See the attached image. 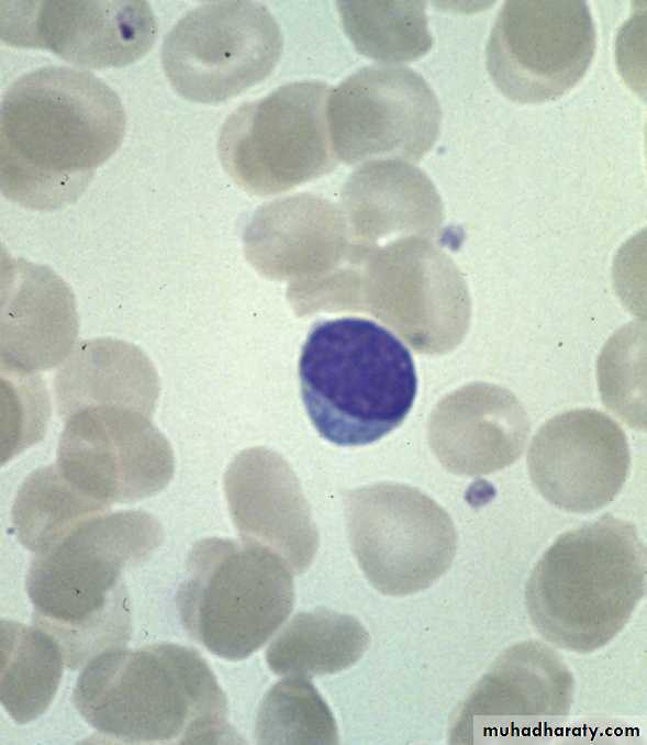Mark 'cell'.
<instances>
[{
  "label": "cell",
  "mask_w": 647,
  "mask_h": 745,
  "mask_svg": "<svg viewBox=\"0 0 647 745\" xmlns=\"http://www.w3.org/2000/svg\"><path fill=\"white\" fill-rule=\"evenodd\" d=\"M125 124L118 94L89 71L47 66L21 76L1 102L3 196L37 211L74 203L119 148Z\"/></svg>",
  "instance_id": "cell-1"
},
{
  "label": "cell",
  "mask_w": 647,
  "mask_h": 745,
  "mask_svg": "<svg viewBox=\"0 0 647 745\" xmlns=\"http://www.w3.org/2000/svg\"><path fill=\"white\" fill-rule=\"evenodd\" d=\"M164 532L142 510L107 512L34 554L25 577L33 624L59 645L75 670L131 638L130 598L123 571L147 560Z\"/></svg>",
  "instance_id": "cell-2"
},
{
  "label": "cell",
  "mask_w": 647,
  "mask_h": 745,
  "mask_svg": "<svg viewBox=\"0 0 647 745\" xmlns=\"http://www.w3.org/2000/svg\"><path fill=\"white\" fill-rule=\"evenodd\" d=\"M71 702L99 734L121 743L239 741L216 677L189 646L156 643L103 651L85 665Z\"/></svg>",
  "instance_id": "cell-3"
},
{
  "label": "cell",
  "mask_w": 647,
  "mask_h": 745,
  "mask_svg": "<svg viewBox=\"0 0 647 745\" xmlns=\"http://www.w3.org/2000/svg\"><path fill=\"white\" fill-rule=\"evenodd\" d=\"M646 593V546L636 526L605 514L561 534L525 586L529 620L556 647L592 653L627 624Z\"/></svg>",
  "instance_id": "cell-4"
},
{
  "label": "cell",
  "mask_w": 647,
  "mask_h": 745,
  "mask_svg": "<svg viewBox=\"0 0 647 745\" xmlns=\"http://www.w3.org/2000/svg\"><path fill=\"white\" fill-rule=\"evenodd\" d=\"M299 377L313 425L341 446L370 444L398 427L417 390L406 346L388 329L358 316L312 326L302 346Z\"/></svg>",
  "instance_id": "cell-5"
},
{
  "label": "cell",
  "mask_w": 647,
  "mask_h": 745,
  "mask_svg": "<svg viewBox=\"0 0 647 745\" xmlns=\"http://www.w3.org/2000/svg\"><path fill=\"white\" fill-rule=\"evenodd\" d=\"M288 564L246 541L209 537L189 552L176 596L181 623L212 654L241 660L257 652L293 608Z\"/></svg>",
  "instance_id": "cell-6"
},
{
  "label": "cell",
  "mask_w": 647,
  "mask_h": 745,
  "mask_svg": "<svg viewBox=\"0 0 647 745\" xmlns=\"http://www.w3.org/2000/svg\"><path fill=\"white\" fill-rule=\"evenodd\" d=\"M353 553L381 593L403 597L432 586L450 567L457 533L449 514L406 485L382 482L346 496Z\"/></svg>",
  "instance_id": "cell-7"
},
{
  "label": "cell",
  "mask_w": 647,
  "mask_h": 745,
  "mask_svg": "<svg viewBox=\"0 0 647 745\" xmlns=\"http://www.w3.org/2000/svg\"><path fill=\"white\" fill-rule=\"evenodd\" d=\"M283 47L269 9L253 1H210L182 16L165 36L161 64L185 99L219 103L265 80Z\"/></svg>",
  "instance_id": "cell-8"
},
{
  "label": "cell",
  "mask_w": 647,
  "mask_h": 745,
  "mask_svg": "<svg viewBox=\"0 0 647 745\" xmlns=\"http://www.w3.org/2000/svg\"><path fill=\"white\" fill-rule=\"evenodd\" d=\"M330 92L323 81H293L239 105L217 140L224 168L255 191L286 187L327 169L333 164Z\"/></svg>",
  "instance_id": "cell-9"
},
{
  "label": "cell",
  "mask_w": 647,
  "mask_h": 745,
  "mask_svg": "<svg viewBox=\"0 0 647 745\" xmlns=\"http://www.w3.org/2000/svg\"><path fill=\"white\" fill-rule=\"evenodd\" d=\"M595 46L585 1L509 0L487 43V69L511 101L543 103L560 98L582 79Z\"/></svg>",
  "instance_id": "cell-10"
},
{
  "label": "cell",
  "mask_w": 647,
  "mask_h": 745,
  "mask_svg": "<svg viewBox=\"0 0 647 745\" xmlns=\"http://www.w3.org/2000/svg\"><path fill=\"white\" fill-rule=\"evenodd\" d=\"M575 681L549 646L506 648L458 707L451 744H521L547 738L570 712Z\"/></svg>",
  "instance_id": "cell-11"
},
{
  "label": "cell",
  "mask_w": 647,
  "mask_h": 745,
  "mask_svg": "<svg viewBox=\"0 0 647 745\" xmlns=\"http://www.w3.org/2000/svg\"><path fill=\"white\" fill-rule=\"evenodd\" d=\"M326 109L332 148L347 163L376 156L416 162L435 144L442 120L426 80L390 64L347 77L331 90Z\"/></svg>",
  "instance_id": "cell-12"
},
{
  "label": "cell",
  "mask_w": 647,
  "mask_h": 745,
  "mask_svg": "<svg viewBox=\"0 0 647 745\" xmlns=\"http://www.w3.org/2000/svg\"><path fill=\"white\" fill-rule=\"evenodd\" d=\"M56 465L64 477L105 505L152 497L171 480L174 452L146 414L97 405L67 420Z\"/></svg>",
  "instance_id": "cell-13"
},
{
  "label": "cell",
  "mask_w": 647,
  "mask_h": 745,
  "mask_svg": "<svg viewBox=\"0 0 647 745\" xmlns=\"http://www.w3.org/2000/svg\"><path fill=\"white\" fill-rule=\"evenodd\" d=\"M157 21L147 1H1L4 43L51 51L77 66L132 64L153 46Z\"/></svg>",
  "instance_id": "cell-14"
},
{
  "label": "cell",
  "mask_w": 647,
  "mask_h": 745,
  "mask_svg": "<svg viewBox=\"0 0 647 745\" xmlns=\"http://www.w3.org/2000/svg\"><path fill=\"white\" fill-rule=\"evenodd\" d=\"M625 433L609 415L576 409L548 420L527 454L531 479L553 505L590 513L612 502L628 476Z\"/></svg>",
  "instance_id": "cell-15"
},
{
  "label": "cell",
  "mask_w": 647,
  "mask_h": 745,
  "mask_svg": "<svg viewBox=\"0 0 647 745\" xmlns=\"http://www.w3.org/2000/svg\"><path fill=\"white\" fill-rule=\"evenodd\" d=\"M70 287L51 268L1 256V371L37 374L62 365L77 345Z\"/></svg>",
  "instance_id": "cell-16"
},
{
  "label": "cell",
  "mask_w": 647,
  "mask_h": 745,
  "mask_svg": "<svg viewBox=\"0 0 647 745\" xmlns=\"http://www.w3.org/2000/svg\"><path fill=\"white\" fill-rule=\"evenodd\" d=\"M531 424L518 399L486 382L464 386L433 412L428 440L440 464L460 476H481L513 464L523 453Z\"/></svg>",
  "instance_id": "cell-17"
},
{
  "label": "cell",
  "mask_w": 647,
  "mask_h": 745,
  "mask_svg": "<svg viewBox=\"0 0 647 745\" xmlns=\"http://www.w3.org/2000/svg\"><path fill=\"white\" fill-rule=\"evenodd\" d=\"M224 485L243 541L269 548L292 572H303L316 552L317 532L297 483L265 478L263 449L255 448L234 459Z\"/></svg>",
  "instance_id": "cell-18"
},
{
  "label": "cell",
  "mask_w": 647,
  "mask_h": 745,
  "mask_svg": "<svg viewBox=\"0 0 647 745\" xmlns=\"http://www.w3.org/2000/svg\"><path fill=\"white\" fill-rule=\"evenodd\" d=\"M58 414L65 421L89 407L116 405L152 416L159 380L149 358L116 338H93L75 346L54 380Z\"/></svg>",
  "instance_id": "cell-19"
},
{
  "label": "cell",
  "mask_w": 647,
  "mask_h": 745,
  "mask_svg": "<svg viewBox=\"0 0 647 745\" xmlns=\"http://www.w3.org/2000/svg\"><path fill=\"white\" fill-rule=\"evenodd\" d=\"M368 644L355 616L321 608L297 613L270 642L266 660L277 675L310 678L349 668Z\"/></svg>",
  "instance_id": "cell-20"
},
{
  "label": "cell",
  "mask_w": 647,
  "mask_h": 745,
  "mask_svg": "<svg viewBox=\"0 0 647 745\" xmlns=\"http://www.w3.org/2000/svg\"><path fill=\"white\" fill-rule=\"evenodd\" d=\"M64 666L63 652L49 634L1 620V702L16 723L26 724L48 709Z\"/></svg>",
  "instance_id": "cell-21"
},
{
  "label": "cell",
  "mask_w": 647,
  "mask_h": 745,
  "mask_svg": "<svg viewBox=\"0 0 647 745\" xmlns=\"http://www.w3.org/2000/svg\"><path fill=\"white\" fill-rule=\"evenodd\" d=\"M109 509L68 481L55 464L32 471L24 479L11 516L20 543L37 554Z\"/></svg>",
  "instance_id": "cell-22"
},
{
  "label": "cell",
  "mask_w": 647,
  "mask_h": 745,
  "mask_svg": "<svg viewBox=\"0 0 647 745\" xmlns=\"http://www.w3.org/2000/svg\"><path fill=\"white\" fill-rule=\"evenodd\" d=\"M345 33L361 55L383 63L412 62L433 45L424 1H337Z\"/></svg>",
  "instance_id": "cell-23"
},
{
  "label": "cell",
  "mask_w": 647,
  "mask_h": 745,
  "mask_svg": "<svg viewBox=\"0 0 647 745\" xmlns=\"http://www.w3.org/2000/svg\"><path fill=\"white\" fill-rule=\"evenodd\" d=\"M255 737L259 744H337L333 713L308 677L287 676L259 705Z\"/></svg>",
  "instance_id": "cell-24"
},
{
  "label": "cell",
  "mask_w": 647,
  "mask_h": 745,
  "mask_svg": "<svg viewBox=\"0 0 647 745\" xmlns=\"http://www.w3.org/2000/svg\"><path fill=\"white\" fill-rule=\"evenodd\" d=\"M2 458L4 464L45 433L49 397L38 374L1 371Z\"/></svg>",
  "instance_id": "cell-25"
}]
</instances>
